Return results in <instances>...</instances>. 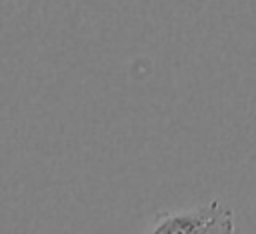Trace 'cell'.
<instances>
[{"instance_id": "cell-1", "label": "cell", "mask_w": 256, "mask_h": 234, "mask_svg": "<svg viewBox=\"0 0 256 234\" xmlns=\"http://www.w3.org/2000/svg\"><path fill=\"white\" fill-rule=\"evenodd\" d=\"M154 234H230L234 214L220 200L174 212H158L150 228Z\"/></svg>"}]
</instances>
